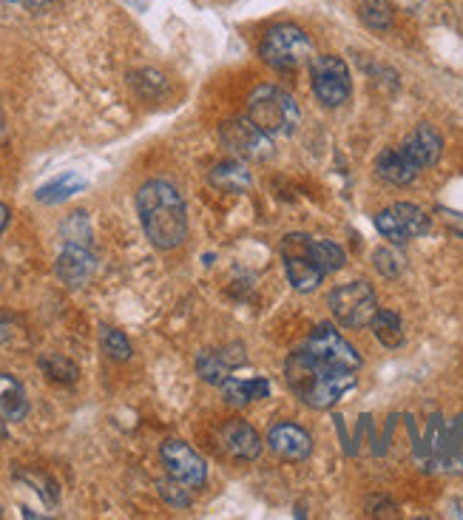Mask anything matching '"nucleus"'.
<instances>
[{"label":"nucleus","instance_id":"nucleus-7","mask_svg":"<svg viewBox=\"0 0 463 520\" xmlns=\"http://www.w3.org/2000/svg\"><path fill=\"white\" fill-rule=\"evenodd\" d=\"M310 77H313V91L327 108H339L350 100V69L336 54H319L310 60Z\"/></svg>","mask_w":463,"mask_h":520},{"label":"nucleus","instance_id":"nucleus-16","mask_svg":"<svg viewBox=\"0 0 463 520\" xmlns=\"http://www.w3.org/2000/svg\"><path fill=\"white\" fill-rule=\"evenodd\" d=\"M401 148H404V154H407L418 168H432L435 162L441 160L444 140H441V134H438L435 128L427 126V123H421L415 131L407 134V140H404Z\"/></svg>","mask_w":463,"mask_h":520},{"label":"nucleus","instance_id":"nucleus-31","mask_svg":"<svg viewBox=\"0 0 463 520\" xmlns=\"http://www.w3.org/2000/svg\"><path fill=\"white\" fill-rule=\"evenodd\" d=\"M9 339H12V324L6 322V316L0 313V344H6Z\"/></svg>","mask_w":463,"mask_h":520},{"label":"nucleus","instance_id":"nucleus-21","mask_svg":"<svg viewBox=\"0 0 463 520\" xmlns=\"http://www.w3.org/2000/svg\"><path fill=\"white\" fill-rule=\"evenodd\" d=\"M86 188V182L80 180L74 171H66V174H60L57 180L46 182L43 188H37V202H43V205H57V202H66V199H72L74 194H80Z\"/></svg>","mask_w":463,"mask_h":520},{"label":"nucleus","instance_id":"nucleus-4","mask_svg":"<svg viewBox=\"0 0 463 520\" xmlns=\"http://www.w3.org/2000/svg\"><path fill=\"white\" fill-rule=\"evenodd\" d=\"M259 57L276 72H296L299 66L313 60V40L299 26L282 23L265 32L259 43Z\"/></svg>","mask_w":463,"mask_h":520},{"label":"nucleus","instance_id":"nucleus-3","mask_svg":"<svg viewBox=\"0 0 463 520\" xmlns=\"http://www.w3.org/2000/svg\"><path fill=\"white\" fill-rule=\"evenodd\" d=\"M248 120L259 126L268 137H290L299 128V106L296 100L279 86H256L248 97Z\"/></svg>","mask_w":463,"mask_h":520},{"label":"nucleus","instance_id":"nucleus-2","mask_svg":"<svg viewBox=\"0 0 463 520\" xmlns=\"http://www.w3.org/2000/svg\"><path fill=\"white\" fill-rule=\"evenodd\" d=\"M285 381L293 393L302 398L307 407L330 410L336 401L356 387V373L350 370H327L316 361L304 356V350H296L285 364Z\"/></svg>","mask_w":463,"mask_h":520},{"label":"nucleus","instance_id":"nucleus-13","mask_svg":"<svg viewBox=\"0 0 463 520\" xmlns=\"http://www.w3.org/2000/svg\"><path fill=\"white\" fill-rule=\"evenodd\" d=\"M219 441H222V449L231 458H236V461H256L262 455V438H259V432L253 430L248 421H242V418L228 421L219 430Z\"/></svg>","mask_w":463,"mask_h":520},{"label":"nucleus","instance_id":"nucleus-6","mask_svg":"<svg viewBox=\"0 0 463 520\" xmlns=\"http://www.w3.org/2000/svg\"><path fill=\"white\" fill-rule=\"evenodd\" d=\"M304 356L310 361H316L327 370H350L356 373L361 367V356L356 353V347L341 336L339 330H333L330 324H321L319 330L304 341Z\"/></svg>","mask_w":463,"mask_h":520},{"label":"nucleus","instance_id":"nucleus-12","mask_svg":"<svg viewBox=\"0 0 463 520\" xmlns=\"http://www.w3.org/2000/svg\"><path fill=\"white\" fill-rule=\"evenodd\" d=\"M97 270V256L91 245L63 242V251L57 256V276L69 287H83Z\"/></svg>","mask_w":463,"mask_h":520},{"label":"nucleus","instance_id":"nucleus-26","mask_svg":"<svg viewBox=\"0 0 463 520\" xmlns=\"http://www.w3.org/2000/svg\"><path fill=\"white\" fill-rule=\"evenodd\" d=\"M358 15L370 29H378V32H384V29L392 26V9L387 0H361V12Z\"/></svg>","mask_w":463,"mask_h":520},{"label":"nucleus","instance_id":"nucleus-1","mask_svg":"<svg viewBox=\"0 0 463 520\" xmlns=\"http://www.w3.org/2000/svg\"><path fill=\"white\" fill-rule=\"evenodd\" d=\"M137 214H140L145 236L151 239L154 248L174 251L185 242L188 211H185V199L179 197V191L171 182H145L137 194Z\"/></svg>","mask_w":463,"mask_h":520},{"label":"nucleus","instance_id":"nucleus-30","mask_svg":"<svg viewBox=\"0 0 463 520\" xmlns=\"http://www.w3.org/2000/svg\"><path fill=\"white\" fill-rule=\"evenodd\" d=\"M157 486H160L162 498L171 506H177V509H188L191 506V486H185L177 478H171V475H168V481H160Z\"/></svg>","mask_w":463,"mask_h":520},{"label":"nucleus","instance_id":"nucleus-15","mask_svg":"<svg viewBox=\"0 0 463 520\" xmlns=\"http://www.w3.org/2000/svg\"><path fill=\"white\" fill-rule=\"evenodd\" d=\"M245 361L242 347H228V350H202L196 356V373L205 378L208 384L222 387L225 378H231L233 367Z\"/></svg>","mask_w":463,"mask_h":520},{"label":"nucleus","instance_id":"nucleus-23","mask_svg":"<svg viewBox=\"0 0 463 520\" xmlns=\"http://www.w3.org/2000/svg\"><path fill=\"white\" fill-rule=\"evenodd\" d=\"M373 327L375 339L381 341L384 347H401L404 344V324L398 319V313H392V310H378L373 316Z\"/></svg>","mask_w":463,"mask_h":520},{"label":"nucleus","instance_id":"nucleus-11","mask_svg":"<svg viewBox=\"0 0 463 520\" xmlns=\"http://www.w3.org/2000/svg\"><path fill=\"white\" fill-rule=\"evenodd\" d=\"M285 270L290 285L299 293H310L327 276L324 270L307 256V236H287L285 239Z\"/></svg>","mask_w":463,"mask_h":520},{"label":"nucleus","instance_id":"nucleus-25","mask_svg":"<svg viewBox=\"0 0 463 520\" xmlns=\"http://www.w3.org/2000/svg\"><path fill=\"white\" fill-rule=\"evenodd\" d=\"M40 370L52 378V381H57V384H74L77 376H80L77 364L63 359V356H57V353H43V356H40Z\"/></svg>","mask_w":463,"mask_h":520},{"label":"nucleus","instance_id":"nucleus-32","mask_svg":"<svg viewBox=\"0 0 463 520\" xmlns=\"http://www.w3.org/2000/svg\"><path fill=\"white\" fill-rule=\"evenodd\" d=\"M6 225H9V208L0 202V234H3V228H6Z\"/></svg>","mask_w":463,"mask_h":520},{"label":"nucleus","instance_id":"nucleus-19","mask_svg":"<svg viewBox=\"0 0 463 520\" xmlns=\"http://www.w3.org/2000/svg\"><path fill=\"white\" fill-rule=\"evenodd\" d=\"M29 415V401L18 378L0 373V418L3 421H23Z\"/></svg>","mask_w":463,"mask_h":520},{"label":"nucleus","instance_id":"nucleus-8","mask_svg":"<svg viewBox=\"0 0 463 520\" xmlns=\"http://www.w3.org/2000/svg\"><path fill=\"white\" fill-rule=\"evenodd\" d=\"M375 228L384 239H390L392 245H404L410 239L427 234L432 222L424 208H418L412 202H395L375 216Z\"/></svg>","mask_w":463,"mask_h":520},{"label":"nucleus","instance_id":"nucleus-33","mask_svg":"<svg viewBox=\"0 0 463 520\" xmlns=\"http://www.w3.org/2000/svg\"><path fill=\"white\" fill-rule=\"evenodd\" d=\"M9 3H26V0H9Z\"/></svg>","mask_w":463,"mask_h":520},{"label":"nucleus","instance_id":"nucleus-14","mask_svg":"<svg viewBox=\"0 0 463 520\" xmlns=\"http://www.w3.org/2000/svg\"><path fill=\"white\" fill-rule=\"evenodd\" d=\"M268 447L282 458V461H290V464H299V461H307L310 452H313V441L310 435L299 427V424H276L273 430L268 432Z\"/></svg>","mask_w":463,"mask_h":520},{"label":"nucleus","instance_id":"nucleus-28","mask_svg":"<svg viewBox=\"0 0 463 520\" xmlns=\"http://www.w3.org/2000/svg\"><path fill=\"white\" fill-rule=\"evenodd\" d=\"M100 341H103V350H106L108 359H131V344H128V339H125L120 330H114V327H100Z\"/></svg>","mask_w":463,"mask_h":520},{"label":"nucleus","instance_id":"nucleus-17","mask_svg":"<svg viewBox=\"0 0 463 520\" xmlns=\"http://www.w3.org/2000/svg\"><path fill=\"white\" fill-rule=\"evenodd\" d=\"M418 171L421 168L404 154V148H387L375 160V174L384 182H390V185H398V188L412 185V182L418 180Z\"/></svg>","mask_w":463,"mask_h":520},{"label":"nucleus","instance_id":"nucleus-29","mask_svg":"<svg viewBox=\"0 0 463 520\" xmlns=\"http://www.w3.org/2000/svg\"><path fill=\"white\" fill-rule=\"evenodd\" d=\"M373 262H375V270H378L381 276H387V279L401 276L404 268H407V259L395 251V248H381V251H375Z\"/></svg>","mask_w":463,"mask_h":520},{"label":"nucleus","instance_id":"nucleus-20","mask_svg":"<svg viewBox=\"0 0 463 520\" xmlns=\"http://www.w3.org/2000/svg\"><path fill=\"white\" fill-rule=\"evenodd\" d=\"M208 182L219 191H225V194H242L250 188V171L242 165V160L219 162L211 168Z\"/></svg>","mask_w":463,"mask_h":520},{"label":"nucleus","instance_id":"nucleus-18","mask_svg":"<svg viewBox=\"0 0 463 520\" xmlns=\"http://www.w3.org/2000/svg\"><path fill=\"white\" fill-rule=\"evenodd\" d=\"M222 395L231 407H245L250 401H262L270 395L268 378H250V381H242V378H225L222 381Z\"/></svg>","mask_w":463,"mask_h":520},{"label":"nucleus","instance_id":"nucleus-24","mask_svg":"<svg viewBox=\"0 0 463 520\" xmlns=\"http://www.w3.org/2000/svg\"><path fill=\"white\" fill-rule=\"evenodd\" d=\"M441 461L446 467L463 472V415L455 418V424L444 432V449H441Z\"/></svg>","mask_w":463,"mask_h":520},{"label":"nucleus","instance_id":"nucleus-9","mask_svg":"<svg viewBox=\"0 0 463 520\" xmlns=\"http://www.w3.org/2000/svg\"><path fill=\"white\" fill-rule=\"evenodd\" d=\"M219 140L228 151H233L239 160L265 162L273 157V137H268L259 126H253L248 117L228 120L219 126Z\"/></svg>","mask_w":463,"mask_h":520},{"label":"nucleus","instance_id":"nucleus-10","mask_svg":"<svg viewBox=\"0 0 463 520\" xmlns=\"http://www.w3.org/2000/svg\"><path fill=\"white\" fill-rule=\"evenodd\" d=\"M162 464L168 469L171 478H177L191 489H199L208 481V467H205V458L191 449L185 441H165L160 449Z\"/></svg>","mask_w":463,"mask_h":520},{"label":"nucleus","instance_id":"nucleus-22","mask_svg":"<svg viewBox=\"0 0 463 520\" xmlns=\"http://www.w3.org/2000/svg\"><path fill=\"white\" fill-rule=\"evenodd\" d=\"M307 256H310L324 273H336V270L344 268V262H347L344 251H341L336 242H330V239H307Z\"/></svg>","mask_w":463,"mask_h":520},{"label":"nucleus","instance_id":"nucleus-5","mask_svg":"<svg viewBox=\"0 0 463 520\" xmlns=\"http://www.w3.org/2000/svg\"><path fill=\"white\" fill-rule=\"evenodd\" d=\"M327 302H330L336 322L341 327H350V330L367 327L378 313V299L367 282H347V285L336 287Z\"/></svg>","mask_w":463,"mask_h":520},{"label":"nucleus","instance_id":"nucleus-34","mask_svg":"<svg viewBox=\"0 0 463 520\" xmlns=\"http://www.w3.org/2000/svg\"><path fill=\"white\" fill-rule=\"evenodd\" d=\"M0 438H3V430H0Z\"/></svg>","mask_w":463,"mask_h":520},{"label":"nucleus","instance_id":"nucleus-27","mask_svg":"<svg viewBox=\"0 0 463 520\" xmlns=\"http://www.w3.org/2000/svg\"><path fill=\"white\" fill-rule=\"evenodd\" d=\"M63 242H77V245H91V222L83 211H74L69 219L63 222Z\"/></svg>","mask_w":463,"mask_h":520}]
</instances>
